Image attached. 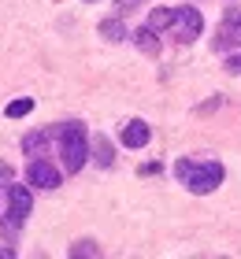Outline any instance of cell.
Here are the masks:
<instances>
[{
  "mask_svg": "<svg viewBox=\"0 0 241 259\" xmlns=\"http://www.w3.org/2000/svg\"><path fill=\"white\" fill-rule=\"evenodd\" d=\"M115 4H119V11H134V8L145 4V0H115Z\"/></svg>",
  "mask_w": 241,
  "mask_h": 259,
  "instance_id": "2e32d148",
  "label": "cell"
},
{
  "mask_svg": "<svg viewBox=\"0 0 241 259\" xmlns=\"http://www.w3.org/2000/svg\"><path fill=\"white\" fill-rule=\"evenodd\" d=\"M86 4H96V0H86Z\"/></svg>",
  "mask_w": 241,
  "mask_h": 259,
  "instance_id": "d6986e66",
  "label": "cell"
},
{
  "mask_svg": "<svg viewBox=\"0 0 241 259\" xmlns=\"http://www.w3.org/2000/svg\"><path fill=\"white\" fill-rule=\"evenodd\" d=\"M26 182L33 189H59V170L52 163H45V159H33L26 167Z\"/></svg>",
  "mask_w": 241,
  "mask_h": 259,
  "instance_id": "5b68a950",
  "label": "cell"
},
{
  "mask_svg": "<svg viewBox=\"0 0 241 259\" xmlns=\"http://www.w3.org/2000/svg\"><path fill=\"white\" fill-rule=\"evenodd\" d=\"M59 134V152H63V167L71 174H78L89 159V141H86V126L82 122H63L56 130Z\"/></svg>",
  "mask_w": 241,
  "mask_h": 259,
  "instance_id": "6da1fadb",
  "label": "cell"
},
{
  "mask_svg": "<svg viewBox=\"0 0 241 259\" xmlns=\"http://www.w3.org/2000/svg\"><path fill=\"white\" fill-rule=\"evenodd\" d=\"M149 137H152V130H149V122H141V119L123 126V145L126 148H145V145H149Z\"/></svg>",
  "mask_w": 241,
  "mask_h": 259,
  "instance_id": "52a82bcc",
  "label": "cell"
},
{
  "mask_svg": "<svg viewBox=\"0 0 241 259\" xmlns=\"http://www.w3.org/2000/svg\"><path fill=\"white\" fill-rule=\"evenodd\" d=\"M175 174L186 182V189H189V193H197V196L212 193V189H219V182H223V167H219V163H193V159H178Z\"/></svg>",
  "mask_w": 241,
  "mask_h": 259,
  "instance_id": "7a4b0ae2",
  "label": "cell"
},
{
  "mask_svg": "<svg viewBox=\"0 0 241 259\" xmlns=\"http://www.w3.org/2000/svg\"><path fill=\"white\" fill-rule=\"evenodd\" d=\"M45 145H48V134H26L22 152H26V156H38V152H45Z\"/></svg>",
  "mask_w": 241,
  "mask_h": 259,
  "instance_id": "7c38bea8",
  "label": "cell"
},
{
  "mask_svg": "<svg viewBox=\"0 0 241 259\" xmlns=\"http://www.w3.org/2000/svg\"><path fill=\"white\" fill-rule=\"evenodd\" d=\"M130 37H134V45H137V49H141L145 56H156V52H160V41H156V30L149 26V22H145L141 30H134Z\"/></svg>",
  "mask_w": 241,
  "mask_h": 259,
  "instance_id": "ba28073f",
  "label": "cell"
},
{
  "mask_svg": "<svg viewBox=\"0 0 241 259\" xmlns=\"http://www.w3.org/2000/svg\"><path fill=\"white\" fill-rule=\"evenodd\" d=\"M219 49H234V45H241V8H230L219 26Z\"/></svg>",
  "mask_w": 241,
  "mask_h": 259,
  "instance_id": "8992f818",
  "label": "cell"
},
{
  "mask_svg": "<svg viewBox=\"0 0 241 259\" xmlns=\"http://www.w3.org/2000/svg\"><path fill=\"white\" fill-rule=\"evenodd\" d=\"M175 19H178V8H152V11H149V26H152L156 33H160V30H171Z\"/></svg>",
  "mask_w": 241,
  "mask_h": 259,
  "instance_id": "9c48e42d",
  "label": "cell"
},
{
  "mask_svg": "<svg viewBox=\"0 0 241 259\" xmlns=\"http://www.w3.org/2000/svg\"><path fill=\"white\" fill-rule=\"evenodd\" d=\"M11 182H15V174H11V167H8V163H0V185L8 189Z\"/></svg>",
  "mask_w": 241,
  "mask_h": 259,
  "instance_id": "9a60e30c",
  "label": "cell"
},
{
  "mask_svg": "<svg viewBox=\"0 0 241 259\" xmlns=\"http://www.w3.org/2000/svg\"><path fill=\"white\" fill-rule=\"evenodd\" d=\"M71 255H100V248H96V244L93 241H78V244H71Z\"/></svg>",
  "mask_w": 241,
  "mask_h": 259,
  "instance_id": "5bb4252c",
  "label": "cell"
},
{
  "mask_svg": "<svg viewBox=\"0 0 241 259\" xmlns=\"http://www.w3.org/2000/svg\"><path fill=\"white\" fill-rule=\"evenodd\" d=\"M226 70H230V74H241V56H230V60H226Z\"/></svg>",
  "mask_w": 241,
  "mask_h": 259,
  "instance_id": "e0dca14e",
  "label": "cell"
},
{
  "mask_svg": "<svg viewBox=\"0 0 241 259\" xmlns=\"http://www.w3.org/2000/svg\"><path fill=\"white\" fill-rule=\"evenodd\" d=\"M30 111H33V100H26V97H22V100H11L8 108H4L8 119H22V115H30Z\"/></svg>",
  "mask_w": 241,
  "mask_h": 259,
  "instance_id": "4fadbf2b",
  "label": "cell"
},
{
  "mask_svg": "<svg viewBox=\"0 0 241 259\" xmlns=\"http://www.w3.org/2000/svg\"><path fill=\"white\" fill-rule=\"evenodd\" d=\"M15 255V248H0V259H11Z\"/></svg>",
  "mask_w": 241,
  "mask_h": 259,
  "instance_id": "ac0fdd59",
  "label": "cell"
},
{
  "mask_svg": "<svg viewBox=\"0 0 241 259\" xmlns=\"http://www.w3.org/2000/svg\"><path fill=\"white\" fill-rule=\"evenodd\" d=\"M30 207H33L30 189H26V185H15V182H11V185H8V222H4V230H8V233H15L22 222H26Z\"/></svg>",
  "mask_w": 241,
  "mask_h": 259,
  "instance_id": "3957f363",
  "label": "cell"
},
{
  "mask_svg": "<svg viewBox=\"0 0 241 259\" xmlns=\"http://www.w3.org/2000/svg\"><path fill=\"white\" fill-rule=\"evenodd\" d=\"M100 37L104 41H123V37H130V33L123 26V19H104L100 22Z\"/></svg>",
  "mask_w": 241,
  "mask_h": 259,
  "instance_id": "30bf717a",
  "label": "cell"
},
{
  "mask_svg": "<svg viewBox=\"0 0 241 259\" xmlns=\"http://www.w3.org/2000/svg\"><path fill=\"white\" fill-rule=\"evenodd\" d=\"M200 30H204V15L197 8H178V19H175V33H178V41H193V37H200Z\"/></svg>",
  "mask_w": 241,
  "mask_h": 259,
  "instance_id": "277c9868",
  "label": "cell"
},
{
  "mask_svg": "<svg viewBox=\"0 0 241 259\" xmlns=\"http://www.w3.org/2000/svg\"><path fill=\"white\" fill-rule=\"evenodd\" d=\"M93 159L100 163V167H112L115 156H112V145H108V137H96V141H93Z\"/></svg>",
  "mask_w": 241,
  "mask_h": 259,
  "instance_id": "8fae6325",
  "label": "cell"
}]
</instances>
